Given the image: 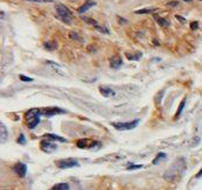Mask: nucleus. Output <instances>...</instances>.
<instances>
[{"label":"nucleus","instance_id":"f257e3e1","mask_svg":"<svg viewBox=\"0 0 202 190\" xmlns=\"http://www.w3.org/2000/svg\"><path fill=\"white\" fill-rule=\"evenodd\" d=\"M55 9H56L57 18L60 19L61 21L64 22V23L69 25L71 22V20H73V13L70 12V9L62 4L56 5V6H55Z\"/></svg>","mask_w":202,"mask_h":190},{"label":"nucleus","instance_id":"f03ea898","mask_svg":"<svg viewBox=\"0 0 202 190\" xmlns=\"http://www.w3.org/2000/svg\"><path fill=\"white\" fill-rule=\"evenodd\" d=\"M182 160H178L175 163L173 164L172 167L167 169L165 174H164V177H165V180L167 181H174L176 177H179L181 175V173L184 172V170H180V162Z\"/></svg>","mask_w":202,"mask_h":190},{"label":"nucleus","instance_id":"7ed1b4c3","mask_svg":"<svg viewBox=\"0 0 202 190\" xmlns=\"http://www.w3.org/2000/svg\"><path fill=\"white\" fill-rule=\"evenodd\" d=\"M55 163H56V166L58 168L61 169H68V168H73V167H78L79 166L78 161L76 159H71V158H69V159L57 160Z\"/></svg>","mask_w":202,"mask_h":190},{"label":"nucleus","instance_id":"20e7f679","mask_svg":"<svg viewBox=\"0 0 202 190\" xmlns=\"http://www.w3.org/2000/svg\"><path fill=\"white\" fill-rule=\"evenodd\" d=\"M138 124H139L138 119L133 120V121H128V123H111V125L118 131H130V129L136 128Z\"/></svg>","mask_w":202,"mask_h":190},{"label":"nucleus","instance_id":"39448f33","mask_svg":"<svg viewBox=\"0 0 202 190\" xmlns=\"http://www.w3.org/2000/svg\"><path fill=\"white\" fill-rule=\"evenodd\" d=\"M58 113H66V111L60 109V107H47V109H42L41 110V115H46V117H53Z\"/></svg>","mask_w":202,"mask_h":190},{"label":"nucleus","instance_id":"423d86ee","mask_svg":"<svg viewBox=\"0 0 202 190\" xmlns=\"http://www.w3.org/2000/svg\"><path fill=\"white\" fill-rule=\"evenodd\" d=\"M40 147L46 153H52L57 148V146L54 142H52V140H42L40 142Z\"/></svg>","mask_w":202,"mask_h":190},{"label":"nucleus","instance_id":"0eeeda50","mask_svg":"<svg viewBox=\"0 0 202 190\" xmlns=\"http://www.w3.org/2000/svg\"><path fill=\"white\" fill-rule=\"evenodd\" d=\"M13 172L15 173L19 177H25L27 174V166L25 163L18 162V163L13 167Z\"/></svg>","mask_w":202,"mask_h":190},{"label":"nucleus","instance_id":"6e6552de","mask_svg":"<svg viewBox=\"0 0 202 190\" xmlns=\"http://www.w3.org/2000/svg\"><path fill=\"white\" fill-rule=\"evenodd\" d=\"M40 115H41V110L40 109H32V110L26 112L25 120H26V123H29V121H32L33 119H35V118H38Z\"/></svg>","mask_w":202,"mask_h":190},{"label":"nucleus","instance_id":"1a4fd4ad","mask_svg":"<svg viewBox=\"0 0 202 190\" xmlns=\"http://www.w3.org/2000/svg\"><path fill=\"white\" fill-rule=\"evenodd\" d=\"M98 90H99V92H101L102 96H103V97H105V98L114 97V95H116L114 90H112V89L109 88V86H104V85H101V86L98 88Z\"/></svg>","mask_w":202,"mask_h":190},{"label":"nucleus","instance_id":"9d476101","mask_svg":"<svg viewBox=\"0 0 202 190\" xmlns=\"http://www.w3.org/2000/svg\"><path fill=\"white\" fill-rule=\"evenodd\" d=\"M95 145H97V142H93L91 140H89V139H81V140L76 142V146L78 148H91Z\"/></svg>","mask_w":202,"mask_h":190},{"label":"nucleus","instance_id":"9b49d317","mask_svg":"<svg viewBox=\"0 0 202 190\" xmlns=\"http://www.w3.org/2000/svg\"><path fill=\"white\" fill-rule=\"evenodd\" d=\"M82 19H83V21H85L87 23L91 25V26H93L95 28H97L99 32H102V33H106V34L109 33V31H108L106 28H103V27H101L98 23H97V21H95V20H92V19H90V18H85V17H83Z\"/></svg>","mask_w":202,"mask_h":190},{"label":"nucleus","instance_id":"f8f14e48","mask_svg":"<svg viewBox=\"0 0 202 190\" xmlns=\"http://www.w3.org/2000/svg\"><path fill=\"white\" fill-rule=\"evenodd\" d=\"M93 6H96V2H95L93 0H87V1H85V2H84V4L78 8V13L79 14L85 13L88 9H90L91 7H93Z\"/></svg>","mask_w":202,"mask_h":190},{"label":"nucleus","instance_id":"ddd939ff","mask_svg":"<svg viewBox=\"0 0 202 190\" xmlns=\"http://www.w3.org/2000/svg\"><path fill=\"white\" fill-rule=\"evenodd\" d=\"M122 64H123V60L120 56H114L110 60V66L114 69H118Z\"/></svg>","mask_w":202,"mask_h":190},{"label":"nucleus","instance_id":"4468645a","mask_svg":"<svg viewBox=\"0 0 202 190\" xmlns=\"http://www.w3.org/2000/svg\"><path fill=\"white\" fill-rule=\"evenodd\" d=\"M0 137H1V144L3 142H6L7 140V137H8V132H7V128L3 123L0 124Z\"/></svg>","mask_w":202,"mask_h":190},{"label":"nucleus","instance_id":"2eb2a0df","mask_svg":"<svg viewBox=\"0 0 202 190\" xmlns=\"http://www.w3.org/2000/svg\"><path fill=\"white\" fill-rule=\"evenodd\" d=\"M43 138H47L48 140H55V141H60V142H67V140L64 138L56 135V134H44Z\"/></svg>","mask_w":202,"mask_h":190},{"label":"nucleus","instance_id":"dca6fc26","mask_svg":"<svg viewBox=\"0 0 202 190\" xmlns=\"http://www.w3.org/2000/svg\"><path fill=\"white\" fill-rule=\"evenodd\" d=\"M154 19L158 21V23L160 25L161 27H168L169 26V22L167 21L166 19H164V18H160V17H158L157 14H154Z\"/></svg>","mask_w":202,"mask_h":190},{"label":"nucleus","instance_id":"f3484780","mask_svg":"<svg viewBox=\"0 0 202 190\" xmlns=\"http://www.w3.org/2000/svg\"><path fill=\"white\" fill-rule=\"evenodd\" d=\"M50 190H69V184L68 183H57Z\"/></svg>","mask_w":202,"mask_h":190},{"label":"nucleus","instance_id":"a211bd4d","mask_svg":"<svg viewBox=\"0 0 202 190\" xmlns=\"http://www.w3.org/2000/svg\"><path fill=\"white\" fill-rule=\"evenodd\" d=\"M184 104H186V99H184V100L181 102L180 105H179V107H178V111H176L175 115H174V118H175V119H178V118H179V117L181 115V113H182V111H184Z\"/></svg>","mask_w":202,"mask_h":190},{"label":"nucleus","instance_id":"6ab92c4d","mask_svg":"<svg viewBox=\"0 0 202 190\" xmlns=\"http://www.w3.org/2000/svg\"><path fill=\"white\" fill-rule=\"evenodd\" d=\"M39 123H40V117H38V118L33 119L32 121H29V123H27V126H28V128L33 129V128H35L36 126L39 125Z\"/></svg>","mask_w":202,"mask_h":190},{"label":"nucleus","instance_id":"aec40b11","mask_svg":"<svg viewBox=\"0 0 202 190\" xmlns=\"http://www.w3.org/2000/svg\"><path fill=\"white\" fill-rule=\"evenodd\" d=\"M57 47V44L53 41H49V42H46L44 43V48L47 49V50H55Z\"/></svg>","mask_w":202,"mask_h":190},{"label":"nucleus","instance_id":"412c9836","mask_svg":"<svg viewBox=\"0 0 202 190\" xmlns=\"http://www.w3.org/2000/svg\"><path fill=\"white\" fill-rule=\"evenodd\" d=\"M164 159H166V154H165V153H159V154L155 156V159L152 161V163L157 164L159 161H161V160H164Z\"/></svg>","mask_w":202,"mask_h":190},{"label":"nucleus","instance_id":"4be33fe9","mask_svg":"<svg viewBox=\"0 0 202 190\" xmlns=\"http://www.w3.org/2000/svg\"><path fill=\"white\" fill-rule=\"evenodd\" d=\"M155 9L153 8H144V9H139V11H136L134 13L136 14H149V13H152V12H154Z\"/></svg>","mask_w":202,"mask_h":190},{"label":"nucleus","instance_id":"5701e85b","mask_svg":"<svg viewBox=\"0 0 202 190\" xmlns=\"http://www.w3.org/2000/svg\"><path fill=\"white\" fill-rule=\"evenodd\" d=\"M143 168V164H129L128 170H133V169H140Z\"/></svg>","mask_w":202,"mask_h":190},{"label":"nucleus","instance_id":"b1692460","mask_svg":"<svg viewBox=\"0 0 202 190\" xmlns=\"http://www.w3.org/2000/svg\"><path fill=\"white\" fill-rule=\"evenodd\" d=\"M70 37L71 39H74V40H79L81 42H82V37H79V35L78 34H76V33H74V32H71L70 33Z\"/></svg>","mask_w":202,"mask_h":190},{"label":"nucleus","instance_id":"393cba45","mask_svg":"<svg viewBox=\"0 0 202 190\" xmlns=\"http://www.w3.org/2000/svg\"><path fill=\"white\" fill-rule=\"evenodd\" d=\"M18 144H21V145H25V144H26V139H25V135H23V134H20V135H19Z\"/></svg>","mask_w":202,"mask_h":190},{"label":"nucleus","instance_id":"a878e982","mask_svg":"<svg viewBox=\"0 0 202 190\" xmlns=\"http://www.w3.org/2000/svg\"><path fill=\"white\" fill-rule=\"evenodd\" d=\"M19 78H20L22 82H32V80H33V78H31V77H27V76H25V75H20V76H19Z\"/></svg>","mask_w":202,"mask_h":190},{"label":"nucleus","instance_id":"bb28decb","mask_svg":"<svg viewBox=\"0 0 202 190\" xmlns=\"http://www.w3.org/2000/svg\"><path fill=\"white\" fill-rule=\"evenodd\" d=\"M198 27H199V22L194 21V22H192V23H190V28H192L193 31H195V29H196Z\"/></svg>","mask_w":202,"mask_h":190},{"label":"nucleus","instance_id":"cd10ccee","mask_svg":"<svg viewBox=\"0 0 202 190\" xmlns=\"http://www.w3.org/2000/svg\"><path fill=\"white\" fill-rule=\"evenodd\" d=\"M28 1H38V2H49V1H53V0H28Z\"/></svg>","mask_w":202,"mask_h":190},{"label":"nucleus","instance_id":"c85d7f7f","mask_svg":"<svg viewBox=\"0 0 202 190\" xmlns=\"http://www.w3.org/2000/svg\"><path fill=\"white\" fill-rule=\"evenodd\" d=\"M195 177H196V178H200V177H202V168L200 169V172H199L198 174L195 175Z\"/></svg>","mask_w":202,"mask_h":190},{"label":"nucleus","instance_id":"c756f323","mask_svg":"<svg viewBox=\"0 0 202 190\" xmlns=\"http://www.w3.org/2000/svg\"><path fill=\"white\" fill-rule=\"evenodd\" d=\"M168 5H169V6H171V5H172V6H176V5H178V2H176V1H172V2H169Z\"/></svg>","mask_w":202,"mask_h":190},{"label":"nucleus","instance_id":"7c9ffc66","mask_svg":"<svg viewBox=\"0 0 202 190\" xmlns=\"http://www.w3.org/2000/svg\"><path fill=\"white\" fill-rule=\"evenodd\" d=\"M176 19H178V20H181V21H184V19L181 18V17H179V15H176Z\"/></svg>","mask_w":202,"mask_h":190},{"label":"nucleus","instance_id":"2f4dec72","mask_svg":"<svg viewBox=\"0 0 202 190\" xmlns=\"http://www.w3.org/2000/svg\"><path fill=\"white\" fill-rule=\"evenodd\" d=\"M184 1H186V2H190L192 0H184Z\"/></svg>","mask_w":202,"mask_h":190}]
</instances>
